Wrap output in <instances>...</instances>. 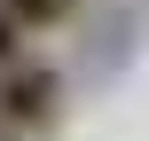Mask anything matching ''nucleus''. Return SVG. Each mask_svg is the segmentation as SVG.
Returning <instances> with one entry per match:
<instances>
[{"label": "nucleus", "mask_w": 149, "mask_h": 141, "mask_svg": "<svg viewBox=\"0 0 149 141\" xmlns=\"http://www.w3.org/2000/svg\"><path fill=\"white\" fill-rule=\"evenodd\" d=\"M55 118H63V71H55V63H39V55L0 63V133H31V141H47Z\"/></svg>", "instance_id": "f257e3e1"}, {"label": "nucleus", "mask_w": 149, "mask_h": 141, "mask_svg": "<svg viewBox=\"0 0 149 141\" xmlns=\"http://www.w3.org/2000/svg\"><path fill=\"white\" fill-rule=\"evenodd\" d=\"M0 8H8V16H16L24 31H47V24H63V16L79 8V0H0Z\"/></svg>", "instance_id": "f03ea898"}, {"label": "nucleus", "mask_w": 149, "mask_h": 141, "mask_svg": "<svg viewBox=\"0 0 149 141\" xmlns=\"http://www.w3.org/2000/svg\"><path fill=\"white\" fill-rule=\"evenodd\" d=\"M16 55H31V31H24V24L0 8V63H16Z\"/></svg>", "instance_id": "7ed1b4c3"}, {"label": "nucleus", "mask_w": 149, "mask_h": 141, "mask_svg": "<svg viewBox=\"0 0 149 141\" xmlns=\"http://www.w3.org/2000/svg\"><path fill=\"white\" fill-rule=\"evenodd\" d=\"M0 141H31V133H0Z\"/></svg>", "instance_id": "20e7f679"}]
</instances>
